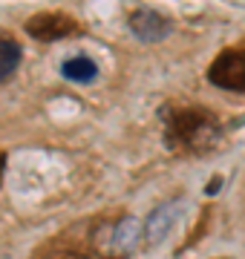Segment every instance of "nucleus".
<instances>
[{"label": "nucleus", "instance_id": "obj_3", "mask_svg": "<svg viewBox=\"0 0 245 259\" xmlns=\"http://www.w3.org/2000/svg\"><path fill=\"white\" fill-rule=\"evenodd\" d=\"M208 81L231 93H245V49L222 52L208 69Z\"/></svg>", "mask_w": 245, "mask_h": 259}, {"label": "nucleus", "instance_id": "obj_1", "mask_svg": "<svg viewBox=\"0 0 245 259\" xmlns=\"http://www.w3.org/2000/svg\"><path fill=\"white\" fill-rule=\"evenodd\" d=\"M165 136L173 150L182 153H199L214 147L219 139V121L208 110H165Z\"/></svg>", "mask_w": 245, "mask_h": 259}, {"label": "nucleus", "instance_id": "obj_11", "mask_svg": "<svg viewBox=\"0 0 245 259\" xmlns=\"http://www.w3.org/2000/svg\"><path fill=\"white\" fill-rule=\"evenodd\" d=\"M3 170H6V153H0V182H3Z\"/></svg>", "mask_w": 245, "mask_h": 259}, {"label": "nucleus", "instance_id": "obj_5", "mask_svg": "<svg viewBox=\"0 0 245 259\" xmlns=\"http://www.w3.org/2000/svg\"><path fill=\"white\" fill-rule=\"evenodd\" d=\"M75 20L66 18V15H35L26 20V32L38 40H58L75 32Z\"/></svg>", "mask_w": 245, "mask_h": 259}, {"label": "nucleus", "instance_id": "obj_8", "mask_svg": "<svg viewBox=\"0 0 245 259\" xmlns=\"http://www.w3.org/2000/svg\"><path fill=\"white\" fill-rule=\"evenodd\" d=\"M20 64V47L9 37H3L0 40V81H6Z\"/></svg>", "mask_w": 245, "mask_h": 259}, {"label": "nucleus", "instance_id": "obj_7", "mask_svg": "<svg viewBox=\"0 0 245 259\" xmlns=\"http://www.w3.org/2000/svg\"><path fill=\"white\" fill-rule=\"evenodd\" d=\"M61 75H64L66 81L90 83V81H95V75H98V66H95L90 58H69V61L61 66Z\"/></svg>", "mask_w": 245, "mask_h": 259}, {"label": "nucleus", "instance_id": "obj_9", "mask_svg": "<svg viewBox=\"0 0 245 259\" xmlns=\"http://www.w3.org/2000/svg\"><path fill=\"white\" fill-rule=\"evenodd\" d=\"M64 259H98V256L87 253V250H69V253H64Z\"/></svg>", "mask_w": 245, "mask_h": 259}, {"label": "nucleus", "instance_id": "obj_10", "mask_svg": "<svg viewBox=\"0 0 245 259\" xmlns=\"http://www.w3.org/2000/svg\"><path fill=\"white\" fill-rule=\"evenodd\" d=\"M219 185H222V179H211V185H208V193H217Z\"/></svg>", "mask_w": 245, "mask_h": 259}, {"label": "nucleus", "instance_id": "obj_2", "mask_svg": "<svg viewBox=\"0 0 245 259\" xmlns=\"http://www.w3.org/2000/svg\"><path fill=\"white\" fill-rule=\"evenodd\" d=\"M144 228L136 219H121V222H115L113 228H104L101 233H98V253L107 259H124L130 256L133 250H136V245H139V233H142Z\"/></svg>", "mask_w": 245, "mask_h": 259}, {"label": "nucleus", "instance_id": "obj_4", "mask_svg": "<svg viewBox=\"0 0 245 259\" xmlns=\"http://www.w3.org/2000/svg\"><path fill=\"white\" fill-rule=\"evenodd\" d=\"M130 32L142 44H159V40H165V37L170 35V20L165 18V15H159V12L153 9H139L130 15Z\"/></svg>", "mask_w": 245, "mask_h": 259}, {"label": "nucleus", "instance_id": "obj_6", "mask_svg": "<svg viewBox=\"0 0 245 259\" xmlns=\"http://www.w3.org/2000/svg\"><path fill=\"white\" fill-rule=\"evenodd\" d=\"M179 216H182V202H165V204H159V207L150 213L147 225H144V242H147V245L161 242L170 233V228L179 222Z\"/></svg>", "mask_w": 245, "mask_h": 259}]
</instances>
